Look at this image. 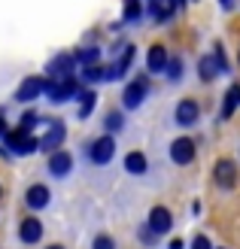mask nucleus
<instances>
[{"label": "nucleus", "instance_id": "nucleus-25", "mask_svg": "<svg viewBox=\"0 0 240 249\" xmlns=\"http://www.w3.org/2000/svg\"><path fill=\"white\" fill-rule=\"evenodd\" d=\"M213 58H216V64H219V73H228V58H225V49L222 43L213 46Z\"/></svg>", "mask_w": 240, "mask_h": 249}, {"label": "nucleus", "instance_id": "nucleus-35", "mask_svg": "<svg viewBox=\"0 0 240 249\" xmlns=\"http://www.w3.org/2000/svg\"><path fill=\"white\" fill-rule=\"evenodd\" d=\"M49 249H64V246H58V243H55V246H49Z\"/></svg>", "mask_w": 240, "mask_h": 249}, {"label": "nucleus", "instance_id": "nucleus-13", "mask_svg": "<svg viewBox=\"0 0 240 249\" xmlns=\"http://www.w3.org/2000/svg\"><path fill=\"white\" fill-rule=\"evenodd\" d=\"M73 67H76V58H73V55H58L55 61H49L46 73H49V79H55V76H70Z\"/></svg>", "mask_w": 240, "mask_h": 249}, {"label": "nucleus", "instance_id": "nucleus-12", "mask_svg": "<svg viewBox=\"0 0 240 249\" xmlns=\"http://www.w3.org/2000/svg\"><path fill=\"white\" fill-rule=\"evenodd\" d=\"M64 137H67V131H64V124H61V122H55L52 128L46 131V137H43V140H40V149H46V152L52 155V152H58V149H61V143H64Z\"/></svg>", "mask_w": 240, "mask_h": 249}, {"label": "nucleus", "instance_id": "nucleus-36", "mask_svg": "<svg viewBox=\"0 0 240 249\" xmlns=\"http://www.w3.org/2000/svg\"><path fill=\"white\" fill-rule=\"evenodd\" d=\"M0 197H3V189H0Z\"/></svg>", "mask_w": 240, "mask_h": 249}, {"label": "nucleus", "instance_id": "nucleus-17", "mask_svg": "<svg viewBox=\"0 0 240 249\" xmlns=\"http://www.w3.org/2000/svg\"><path fill=\"white\" fill-rule=\"evenodd\" d=\"M146 155L143 152H128V155H125V170H128V173H134V177H143V173H146Z\"/></svg>", "mask_w": 240, "mask_h": 249}, {"label": "nucleus", "instance_id": "nucleus-5", "mask_svg": "<svg viewBox=\"0 0 240 249\" xmlns=\"http://www.w3.org/2000/svg\"><path fill=\"white\" fill-rule=\"evenodd\" d=\"M213 179H216V185L219 189H234L237 185V164L231 158H219L216 164H213Z\"/></svg>", "mask_w": 240, "mask_h": 249}, {"label": "nucleus", "instance_id": "nucleus-21", "mask_svg": "<svg viewBox=\"0 0 240 249\" xmlns=\"http://www.w3.org/2000/svg\"><path fill=\"white\" fill-rule=\"evenodd\" d=\"M140 16H143L140 0H125V12H122V18H125V21H137Z\"/></svg>", "mask_w": 240, "mask_h": 249}, {"label": "nucleus", "instance_id": "nucleus-27", "mask_svg": "<svg viewBox=\"0 0 240 249\" xmlns=\"http://www.w3.org/2000/svg\"><path fill=\"white\" fill-rule=\"evenodd\" d=\"M234 109H237V101H234L231 91H228V94H225V104H222V119H231Z\"/></svg>", "mask_w": 240, "mask_h": 249}, {"label": "nucleus", "instance_id": "nucleus-20", "mask_svg": "<svg viewBox=\"0 0 240 249\" xmlns=\"http://www.w3.org/2000/svg\"><path fill=\"white\" fill-rule=\"evenodd\" d=\"M104 79H107V67L100 64H92L82 70V82H104Z\"/></svg>", "mask_w": 240, "mask_h": 249}, {"label": "nucleus", "instance_id": "nucleus-11", "mask_svg": "<svg viewBox=\"0 0 240 249\" xmlns=\"http://www.w3.org/2000/svg\"><path fill=\"white\" fill-rule=\"evenodd\" d=\"M73 170V155L70 152H64V149H58V152H52L49 155V173L52 177H67V173Z\"/></svg>", "mask_w": 240, "mask_h": 249}, {"label": "nucleus", "instance_id": "nucleus-31", "mask_svg": "<svg viewBox=\"0 0 240 249\" xmlns=\"http://www.w3.org/2000/svg\"><path fill=\"white\" fill-rule=\"evenodd\" d=\"M228 91H231V97H234V101H237V107H240V82H234Z\"/></svg>", "mask_w": 240, "mask_h": 249}, {"label": "nucleus", "instance_id": "nucleus-28", "mask_svg": "<svg viewBox=\"0 0 240 249\" xmlns=\"http://www.w3.org/2000/svg\"><path fill=\"white\" fill-rule=\"evenodd\" d=\"M34 124H37V113H24V116H21V122H18V128L31 134V131H34Z\"/></svg>", "mask_w": 240, "mask_h": 249}, {"label": "nucleus", "instance_id": "nucleus-26", "mask_svg": "<svg viewBox=\"0 0 240 249\" xmlns=\"http://www.w3.org/2000/svg\"><path fill=\"white\" fill-rule=\"evenodd\" d=\"M92 249H116V240H112L110 234H97L94 243H92Z\"/></svg>", "mask_w": 240, "mask_h": 249}, {"label": "nucleus", "instance_id": "nucleus-2", "mask_svg": "<svg viewBox=\"0 0 240 249\" xmlns=\"http://www.w3.org/2000/svg\"><path fill=\"white\" fill-rule=\"evenodd\" d=\"M3 143H6L9 152H16V155H31V152H37V149H40V140H37V137H31L28 131H21V128L6 131Z\"/></svg>", "mask_w": 240, "mask_h": 249}, {"label": "nucleus", "instance_id": "nucleus-33", "mask_svg": "<svg viewBox=\"0 0 240 249\" xmlns=\"http://www.w3.org/2000/svg\"><path fill=\"white\" fill-rule=\"evenodd\" d=\"M6 131L9 128H6V122H3V109H0V137H6Z\"/></svg>", "mask_w": 240, "mask_h": 249}, {"label": "nucleus", "instance_id": "nucleus-9", "mask_svg": "<svg viewBox=\"0 0 240 249\" xmlns=\"http://www.w3.org/2000/svg\"><path fill=\"white\" fill-rule=\"evenodd\" d=\"M149 228H152V234H167L173 228V216L167 207H152L149 210Z\"/></svg>", "mask_w": 240, "mask_h": 249}, {"label": "nucleus", "instance_id": "nucleus-7", "mask_svg": "<svg viewBox=\"0 0 240 249\" xmlns=\"http://www.w3.org/2000/svg\"><path fill=\"white\" fill-rule=\"evenodd\" d=\"M43 91H46V79H43V76H28V79L18 85L16 101H18V104H28V101H34V97H40Z\"/></svg>", "mask_w": 240, "mask_h": 249}, {"label": "nucleus", "instance_id": "nucleus-15", "mask_svg": "<svg viewBox=\"0 0 240 249\" xmlns=\"http://www.w3.org/2000/svg\"><path fill=\"white\" fill-rule=\"evenodd\" d=\"M18 237H21V243H37V240H40V237H43L40 219H24L21 228H18Z\"/></svg>", "mask_w": 240, "mask_h": 249}, {"label": "nucleus", "instance_id": "nucleus-6", "mask_svg": "<svg viewBox=\"0 0 240 249\" xmlns=\"http://www.w3.org/2000/svg\"><path fill=\"white\" fill-rule=\"evenodd\" d=\"M112 155H116V140H112V134L97 137V140H92V146H88V158H92L94 164H107Z\"/></svg>", "mask_w": 240, "mask_h": 249}, {"label": "nucleus", "instance_id": "nucleus-34", "mask_svg": "<svg viewBox=\"0 0 240 249\" xmlns=\"http://www.w3.org/2000/svg\"><path fill=\"white\" fill-rule=\"evenodd\" d=\"M183 246H185L183 240H170V246H167V249H183Z\"/></svg>", "mask_w": 240, "mask_h": 249}, {"label": "nucleus", "instance_id": "nucleus-14", "mask_svg": "<svg viewBox=\"0 0 240 249\" xmlns=\"http://www.w3.org/2000/svg\"><path fill=\"white\" fill-rule=\"evenodd\" d=\"M146 67H149V73H164V67H167V49L164 46H152L149 49V58H146Z\"/></svg>", "mask_w": 240, "mask_h": 249}, {"label": "nucleus", "instance_id": "nucleus-18", "mask_svg": "<svg viewBox=\"0 0 240 249\" xmlns=\"http://www.w3.org/2000/svg\"><path fill=\"white\" fill-rule=\"evenodd\" d=\"M198 76H201V82H213V79L219 76V64H216V58H213V55L201 58V64H198Z\"/></svg>", "mask_w": 240, "mask_h": 249}, {"label": "nucleus", "instance_id": "nucleus-32", "mask_svg": "<svg viewBox=\"0 0 240 249\" xmlns=\"http://www.w3.org/2000/svg\"><path fill=\"white\" fill-rule=\"evenodd\" d=\"M234 3H237V0H219V6H222L225 12H231V9H234Z\"/></svg>", "mask_w": 240, "mask_h": 249}, {"label": "nucleus", "instance_id": "nucleus-16", "mask_svg": "<svg viewBox=\"0 0 240 249\" xmlns=\"http://www.w3.org/2000/svg\"><path fill=\"white\" fill-rule=\"evenodd\" d=\"M131 58H134V46H125V55L116 58V64L107 70V79H122L125 73H128V67H131Z\"/></svg>", "mask_w": 240, "mask_h": 249}, {"label": "nucleus", "instance_id": "nucleus-1", "mask_svg": "<svg viewBox=\"0 0 240 249\" xmlns=\"http://www.w3.org/2000/svg\"><path fill=\"white\" fill-rule=\"evenodd\" d=\"M46 94L52 104H61V101H70V97H79L82 94V85L79 79L73 76H64V79H46Z\"/></svg>", "mask_w": 240, "mask_h": 249}, {"label": "nucleus", "instance_id": "nucleus-23", "mask_svg": "<svg viewBox=\"0 0 240 249\" xmlns=\"http://www.w3.org/2000/svg\"><path fill=\"white\" fill-rule=\"evenodd\" d=\"M164 73H167L170 82H180V79H183V61H180V58H167V67H164Z\"/></svg>", "mask_w": 240, "mask_h": 249}, {"label": "nucleus", "instance_id": "nucleus-30", "mask_svg": "<svg viewBox=\"0 0 240 249\" xmlns=\"http://www.w3.org/2000/svg\"><path fill=\"white\" fill-rule=\"evenodd\" d=\"M155 237H158V234H152V228H149V225H146V228L140 231V240H143V243H149V246L155 243Z\"/></svg>", "mask_w": 240, "mask_h": 249}, {"label": "nucleus", "instance_id": "nucleus-29", "mask_svg": "<svg viewBox=\"0 0 240 249\" xmlns=\"http://www.w3.org/2000/svg\"><path fill=\"white\" fill-rule=\"evenodd\" d=\"M192 249H213V246H210V237H204V234H198V237L192 240Z\"/></svg>", "mask_w": 240, "mask_h": 249}, {"label": "nucleus", "instance_id": "nucleus-22", "mask_svg": "<svg viewBox=\"0 0 240 249\" xmlns=\"http://www.w3.org/2000/svg\"><path fill=\"white\" fill-rule=\"evenodd\" d=\"M79 101H82L79 116L88 119V116H92V109H94V104H97V94H94V91H82V94H79Z\"/></svg>", "mask_w": 240, "mask_h": 249}, {"label": "nucleus", "instance_id": "nucleus-4", "mask_svg": "<svg viewBox=\"0 0 240 249\" xmlns=\"http://www.w3.org/2000/svg\"><path fill=\"white\" fill-rule=\"evenodd\" d=\"M195 155H198V146H195V140L192 137H176V140L170 143V161L173 164H192L195 161Z\"/></svg>", "mask_w": 240, "mask_h": 249}, {"label": "nucleus", "instance_id": "nucleus-10", "mask_svg": "<svg viewBox=\"0 0 240 249\" xmlns=\"http://www.w3.org/2000/svg\"><path fill=\"white\" fill-rule=\"evenodd\" d=\"M24 204L31 210H43V207L52 204V192H49L43 182H37V185H31V189L24 192Z\"/></svg>", "mask_w": 240, "mask_h": 249}, {"label": "nucleus", "instance_id": "nucleus-37", "mask_svg": "<svg viewBox=\"0 0 240 249\" xmlns=\"http://www.w3.org/2000/svg\"><path fill=\"white\" fill-rule=\"evenodd\" d=\"M237 58H240V55H237Z\"/></svg>", "mask_w": 240, "mask_h": 249}, {"label": "nucleus", "instance_id": "nucleus-24", "mask_svg": "<svg viewBox=\"0 0 240 249\" xmlns=\"http://www.w3.org/2000/svg\"><path fill=\"white\" fill-rule=\"evenodd\" d=\"M104 128H107L110 134H119V131L125 128V116H122V113H110V116L104 119Z\"/></svg>", "mask_w": 240, "mask_h": 249}, {"label": "nucleus", "instance_id": "nucleus-3", "mask_svg": "<svg viewBox=\"0 0 240 249\" xmlns=\"http://www.w3.org/2000/svg\"><path fill=\"white\" fill-rule=\"evenodd\" d=\"M149 94V76H134L128 85H125V94H122V104L125 109H137Z\"/></svg>", "mask_w": 240, "mask_h": 249}, {"label": "nucleus", "instance_id": "nucleus-8", "mask_svg": "<svg viewBox=\"0 0 240 249\" xmlns=\"http://www.w3.org/2000/svg\"><path fill=\"white\" fill-rule=\"evenodd\" d=\"M176 124H183V128H188V124H195L198 119H201V107H198V101H192V97H185V101H180L176 104Z\"/></svg>", "mask_w": 240, "mask_h": 249}, {"label": "nucleus", "instance_id": "nucleus-19", "mask_svg": "<svg viewBox=\"0 0 240 249\" xmlns=\"http://www.w3.org/2000/svg\"><path fill=\"white\" fill-rule=\"evenodd\" d=\"M73 58H76V64H85V67H92V64H97V61H100V49H97V46L79 49V52L73 55Z\"/></svg>", "mask_w": 240, "mask_h": 249}]
</instances>
